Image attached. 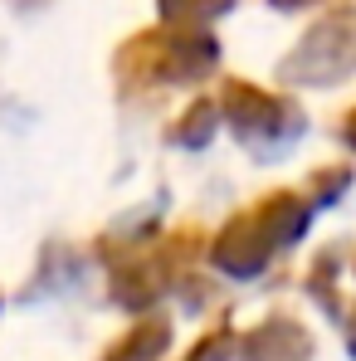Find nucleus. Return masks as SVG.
Masks as SVG:
<instances>
[{
  "label": "nucleus",
  "instance_id": "nucleus-1",
  "mask_svg": "<svg viewBox=\"0 0 356 361\" xmlns=\"http://www.w3.org/2000/svg\"><path fill=\"white\" fill-rule=\"evenodd\" d=\"M220 0H161L166 15H190V10H215Z\"/></svg>",
  "mask_w": 356,
  "mask_h": 361
}]
</instances>
